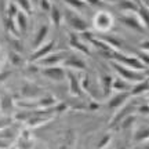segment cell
Instances as JSON below:
<instances>
[{"mask_svg": "<svg viewBox=\"0 0 149 149\" xmlns=\"http://www.w3.org/2000/svg\"><path fill=\"white\" fill-rule=\"evenodd\" d=\"M68 4L72 6V8H81V7H84V3L81 1V0H65Z\"/></svg>", "mask_w": 149, "mask_h": 149, "instance_id": "cell-24", "label": "cell"}, {"mask_svg": "<svg viewBox=\"0 0 149 149\" xmlns=\"http://www.w3.org/2000/svg\"><path fill=\"white\" fill-rule=\"evenodd\" d=\"M130 97V91H123V93H117L115 97H112L109 102H108V108L111 109H119L120 107L124 105V102Z\"/></svg>", "mask_w": 149, "mask_h": 149, "instance_id": "cell-9", "label": "cell"}, {"mask_svg": "<svg viewBox=\"0 0 149 149\" xmlns=\"http://www.w3.org/2000/svg\"><path fill=\"white\" fill-rule=\"evenodd\" d=\"M119 7L124 11H135L138 8V7L135 6V3L130 1V0H122V1L119 3Z\"/></svg>", "mask_w": 149, "mask_h": 149, "instance_id": "cell-21", "label": "cell"}, {"mask_svg": "<svg viewBox=\"0 0 149 149\" xmlns=\"http://www.w3.org/2000/svg\"><path fill=\"white\" fill-rule=\"evenodd\" d=\"M69 43H70V46H73L74 48H77V50H80V51H83V53H86V54H90L88 53V48L86 47V44L81 42L76 35H70L69 36Z\"/></svg>", "mask_w": 149, "mask_h": 149, "instance_id": "cell-17", "label": "cell"}, {"mask_svg": "<svg viewBox=\"0 0 149 149\" xmlns=\"http://www.w3.org/2000/svg\"><path fill=\"white\" fill-rule=\"evenodd\" d=\"M31 3H32L33 6H36V4H39V0H29Z\"/></svg>", "mask_w": 149, "mask_h": 149, "instance_id": "cell-30", "label": "cell"}, {"mask_svg": "<svg viewBox=\"0 0 149 149\" xmlns=\"http://www.w3.org/2000/svg\"><path fill=\"white\" fill-rule=\"evenodd\" d=\"M68 77V81H69V91L70 94L74 97H80L81 95V86H80L77 77L74 76L73 73H68L66 74Z\"/></svg>", "mask_w": 149, "mask_h": 149, "instance_id": "cell-10", "label": "cell"}, {"mask_svg": "<svg viewBox=\"0 0 149 149\" xmlns=\"http://www.w3.org/2000/svg\"><path fill=\"white\" fill-rule=\"evenodd\" d=\"M0 108H3V111L4 112L13 111L14 104H13V100H11L10 95H4L3 98H1V101H0Z\"/></svg>", "mask_w": 149, "mask_h": 149, "instance_id": "cell-20", "label": "cell"}, {"mask_svg": "<svg viewBox=\"0 0 149 149\" xmlns=\"http://www.w3.org/2000/svg\"><path fill=\"white\" fill-rule=\"evenodd\" d=\"M42 73L46 76V77H48V79L51 80H62L65 79V70L64 68H59V66H44L42 69Z\"/></svg>", "mask_w": 149, "mask_h": 149, "instance_id": "cell-7", "label": "cell"}, {"mask_svg": "<svg viewBox=\"0 0 149 149\" xmlns=\"http://www.w3.org/2000/svg\"><path fill=\"white\" fill-rule=\"evenodd\" d=\"M146 108H148V107H146V105H144V107H141V109H139V111L144 112V113H146V112H148V109H146Z\"/></svg>", "mask_w": 149, "mask_h": 149, "instance_id": "cell-29", "label": "cell"}, {"mask_svg": "<svg viewBox=\"0 0 149 149\" xmlns=\"http://www.w3.org/2000/svg\"><path fill=\"white\" fill-rule=\"evenodd\" d=\"M112 77L111 76H105V77H102V87H104V91H105V94H109V91L112 88Z\"/></svg>", "mask_w": 149, "mask_h": 149, "instance_id": "cell-23", "label": "cell"}, {"mask_svg": "<svg viewBox=\"0 0 149 149\" xmlns=\"http://www.w3.org/2000/svg\"><path fill=\"white\" fill-rule=\"evenodd\" d=\"M10 145H11V141H10V139H3V138H0V149L8 148Z\"/></svg>", "mask_w": 149, "mask_h": 149, "instance_id": "cell-26", "label": "cell"}, {"mask_svg": "<svg viewBox=\"0 0 149 149\" xmlns=\"http://www.w3.org/2000/svg\"><path fill=\"white\" fill-rule=\"evenodd\" d=\"M40 94V88L33 84H24L22 87V95L25 98H35L36 95Z\"/></svg>", "mask_w": 149, "mask_h": 149, "instance_id": "cell-15", "label": "cell"}, {"mask_svg": "<svg viewBox=\"0 0 149 149\" xmlns=\"http://www.w3.org/2000/svg\"><path fill=\"white\" fill-rule=\"evenodd\" d=\"M88 4H93V6H97V7H101L104 3H102V0H86Z\"/></svg>", "mask_w": 149, "mask_h": 149, "instance_id": "cell-27", "label": "cell"}, {"mask_svg": "<svg viewBox=\"0 0 149 149\" xmlns=\"http://www.w3.org/2000/svg\"><path fill=\"white\" fill-rule=\"evenodd\" d=\"M65 66H69V68H76V69H86V65H84V61H81L80 58L74 57V55H68L66 58L62 61Z\"/></svg>", "mask_w": 149, "mask_h": 149, "instance_id": "cell-12", "label": "cell"}, {"mask_svg": "<svg viewBox=\"0 0 149 149\" xmlns=\"http://www.w3.org/2000/svg\"><path fill=\"white\" fill-rule=\"evenodd\" d=\"M47 35H48V25H43V26L39 28V32L36 33V36H35V39H33L32 47L33 48L40 47V46L43 44V42L46 40Z\"/></svg>", "mask_w": 149, "mask_h": 149, "instance_id": "cell-11", "label": "cell"}, {"mask_svg": "<svg viewBox=\"0 0 149 149\" xmlns=\"http://www.w3.org/2000/svg\"><path fill=\"white\" fill-rule=\"evenodd\" d=\"M8 62L11 65H14V66H19V65H22L24 59H22V57L19 55L18 51H10L8 53Z\"/></svg>", "mask_w": 149, "mask_h": 149, "instance_id": "cell-19", "label": "cell"}, {"mask_svg": "<svg viewBox=\"0 0 149 149\" xmlns=\"http://www.w3.org/2000/svg\"><path fill=\"white\" fill-rule=\"evenodd\" d=\"M109 139H111V137H109V135H107V137H104V138H102V141H101V144H100V148H104V145H107L108 142H109Z\"/></svg>", "mask_w": 149, "mask_h": 149, "instance_id": "cell-28", "label": "cell"}, {"mask_svg": "<svg viewBox=\"0 0 149 149\" xmlns=\"http://www.w3.org/2000/svg\"><path fill=\"white\" fill-rule=\"evenodd\" d=\"M17 6L18 8H22L24 13H31L32 11V3L29 0H17Z\"/></svg>", "mask_w": 149, "mask_h": 149, "instance_id": "cell-22", "label": "cell"}, {"mask_svg": "<svg viewBox=\"0 0 149 149\" xmlns=\"http://www.w3.org/2000/svg\"><path fill=\"white\" fill-rule=\"evenodd\" d=\"M112 88L117 90L119 93H123V91H130L131 87H130V84H128V81L123 80L122 77H119V79L112 80Z\"/></svg>", "mask_w": 149, "mask_h": 149, "instance_id": "cell-16", "label": "cell"}, {"mask_svg": "<svg viewBox=\"0 0 149 149\" xmlns=\"http://www.w3.org/2000/svg\"><path fill=\"white\" fill-rule=\"evenodd\" d=\"M14 18H15L14 21H15V24H17V28H18L22 33L26 32V29H28V17H26V14H25L24 11H18V14H17Z\"/></svg>", "mask_w": 149, "mask_h": 149, "instance_id": "cell-13", "label": "cell"}, {"mask_svg": "<svg viewBox=\"0 0 149 149\" xmlns=\"http://www.w3.org/2000/svg\"><path fill=\"white\" fill-rule=\"evenodd\" d=\"M113 57L120 61L119 64L128 65V68H131L134 70H146V65H144L139 59L134 58V57H126V55H122V54H119V53H115Z\"/></svg>", "mask_w": 149, "mask_h": 149, "instance_id": "cell-4", "label": "cell"}, {"mask_svg": "<svg viewBox=\"0 0 149 149\" xmlns=\"http://www.w3.org/2000/svg\"><path fill=\"white\" fill-rule=\"evenodd\" d=\"M119 149H127V148H126V146H120V148H119Z\"/></svg>", "mask_w": 149, "mask_h": 149, "instance_id": "cell-33", "label": "cell"}, {"mask_svg": "<svg viewBox=\"0 0 149 149\" xmlns=\"http://www.w3.org/2000/svg\"><path fill=\"white\" fill-rule=\"evenodd\" d=\"M0 62H1V48H0Z\"/></svg>", "mask_w": 149, "mask_h": 149, "instance_id": "cell-31", "label": "cell"}, {"mask_svg": "<svg viewBox=\"0 0 149 149\" xmlns=\"http://www.w3.org/2000/svg\"><path fill=\"white\" fill-rule=\"evenodd\" d=\"M109 1H122V0H109Z\"/></svg>", "mask_w": 149, "mask_h": 149, "instance_id": "cell-32", "label": "cell"}, {"mask_svg": "<svg viewBox=\"0 0 149 149\" xmlns=\"http://www.w3.org/2000/svg\"><path fill=\"white\" fill-rule=\"evenodd\" d=\"M93 25H94V28H95L97 31L107 32V31H109L112 28V25H113V19H112L111 14H108L107 11H100V13H97Z\"/></svg>", "mask_w": 149, "mask_h": 149, "instance_id": "cell-3", "label": "cell"}, {"mask_svg": "<svg viewBox=\"0 0 149 149\" xmlns=\"http://www.w3.org/2000/svg\"><path fill=\"white\" fill-rule=\"evenodd\" d=\"M65 19L68 21V24L73 28L74 31L86 32V31L88 29V25H87V22L84 21V18H81L80 15H77L74 11L65 10Z\"/></svg>", "mask_w": 149, "mask_h": 149, "instance_id": "cell-2", "label": "cell"}, {"mask_svg": "<svg viewBox=\"0 0 149 149\" xmlns=\"http://www.w3.org/2000/svg\"><path fill=\"white\" fill-rule=\"evenodd\" d=\"M120 21H122L123 24H126L128 28L134 29V31H138V32H146V26L139 21L138 15H131V14H127V15H123L122 18H120Z\"/></svg>", "mask_w": 149, "mask_h": 149, "instance_id": "cell-5", "label": "cell"}, {"mask_svg": "<svg viewBox=\"0 0 149 149\" xmlns=\"http://www.w3.org/2000/svg\"><path fill=\"white\" fill-rule=\"evenodd\" d=\"M50 17H51V19L53 22L58 26L59 24H61V19H62V15H61V10H59L57 6H51V8H50Z\"/></svg>", "mask_w": 149, "mask_h": 149, "instance_id": "cell-18", "label": "cell"}, {"mask_svg": "<svg viewBox=\"0 0 149 149\" xmlns=\"http://www.w3.org/2000/svg\"><path fill=\"white\" fill-rule=\"evenodd\" d=\"M39 3H40V7H42L44 11H50L51 4H50V1H48V0H40Z\"/></svg>", "mask_w": 149, "mask_h": 149, "instance_id": "cell-25", "label": "cell"}, {"mask_svg": "<svg viewBox=\"0 0 149 149\" xmlns=\"http://www.w3.org/2000/svg\"><path fill=\"white\" fill-rule=\"evenodd\" d=\"M0 101H1V98H0Z\"/></svg>", "mask_w": 149, "mask_h": 149, "instance_id": "cell-34", "label": "cell"}, {"mask_svg": "<svg viewBox=\"0 0 149 149\" xmlns=\"http://www.w3.org/2000/svg\"><path fill=\"white\" fill-rule=\"evenodd\" d=\"M66 57H68L66 53H50L42 59H39V64H42L43 66H55L61 61H64Z\"/></svg>", "mask_w": 149, "mask_h": 149, "instance_id": "cell-6", "label": "cell"}, {"mask_svg": "<svg viewBox=\"0 0 149 149\" xmlns=\"http://www.w3.org/2000/svg\"><path fill=\"white\" fill-rule=\"evenodd\" d=\"M54 46H55V40H50L48 43L46 44H42L40 47H37L35 50V53L31 55V61H39V59H42L43 57H46L47 54H50L53 51Z\"/></svg>", "mask_w": 149, "mask_h": 149, "instance_id": "cell-8", "label": "cell"}, {"mask_svg": "<svg viewBox=\"0 0 149 149\" xmlns=\"http://www.w3.org/2000/svg\"><path fill=\"white\" fill-rule=\"evenodd\" d=\"M112 68L116 70L119 76L122 77L123 80H126V81H134V83H137V81H141V80L146 79L145 77V74H141L137 70L131 69V68H126V66H123L122 64H112Z\"/></svg>", "mask_w": 149, "mask_h": 149, "instance_id": "cell-1", "label": "cell"}, {"mask_svg": "<svg viewBox=\"0 0 149 149\" xmlns=\"http://www.w3.org/2000/svg\"><path fill=\"white\" fill-rule=\"evenodd\" d=\"M146 90H148V80L144 79L141 81H137L135 86H133L130 88V95H139V94L145 93Z\"/></svg>", "mask_w": 149, "mask_h": 149, "instance_id": "cell-14", "label": "cell"}]
</instances>
